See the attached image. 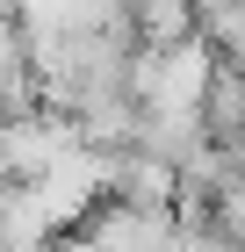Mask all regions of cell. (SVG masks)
Wrapping results in <instances>:
<instances>
[{
    "label": "cell",
    "mask_w": 245,
    "mask_h": 252,
    "mask_svg": "<svg viewBox=\"0 0 245 252\" xmlns=\"http://www.w3.org/2000/svg\"><path fill=\"white\" fill-rule=\"evenodd\" d=\"M195 123H202V137L216 144V152H238L245 144V65H209L202 79V101H195Z\"/></svg>",
    "instance_id": "obj_1"
},
{
    "label": "cell",
    "mask_w": 245,
    "mask_h": 252,
    "mask_svg": "<svg viewBox=\"0 0 245 252\" xmlns=\"http://www.w3.org/2000/svg\"><path fill=\"white\" fill-rule=\"evenodd\" d=\"M0 180H7V158H0Z\"/></svg>",
    "instance_id": "obj_3"
},
{
    "label": "cell",
    "mask_w": 245,
    "mask_h": 252,
    "mask_svg": "<svg viewBox=\"0 0 245 252\" xmlns=\"http://www.w3.org/2000/svg\"><path fill=\"white\" fill-rule=\"evenodd\" d=\"M108 188H115V209H173V173L137 152L108 158Z\"/></svg>",
    "instance_id": "obj_2"
}]
</instances>
